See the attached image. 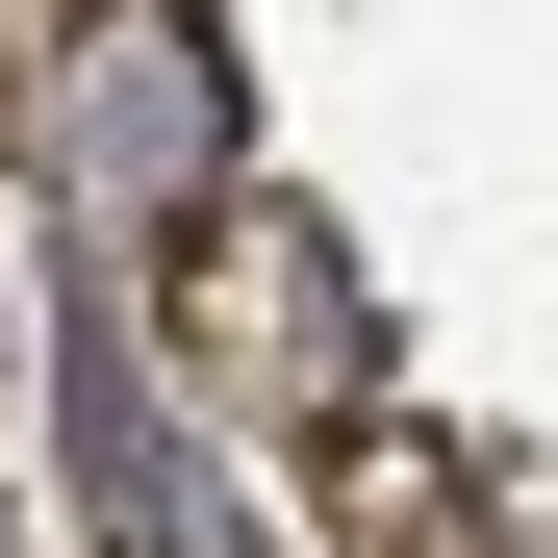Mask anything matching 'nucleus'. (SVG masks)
I'll return each instance as SVG.
<instances>
[{
    "mask_svg": "<svg viewBox=\"0 0 558 558\" xmlns=\"http://www.w3.org/2000/svg\"><path fill=\"white\" fill-rule=\"evenodd\" d=\"M76 483H102V533H128V558H204V508H178V457H153V407H128V381H76Z\"/></svg>",
    "mask_w": 558,
    "mask_h": 558,
    "instance_id": "nucleus-1",
    "label": "nucleus"
}]
</instances>
